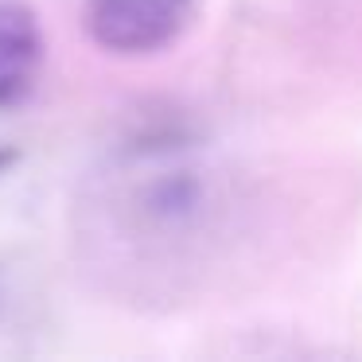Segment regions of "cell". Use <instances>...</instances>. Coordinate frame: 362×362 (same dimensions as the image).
Instances as JSON below:
<instances>
[{
    "mask_svg": "<svg viewBox=\"0 0 362 362\" xmlns=\"http://www.w3.org/2000/svg\"><path fill=\"white\" fill-rule=\"evenodd\" d=\"M195 0H86V35L110 55H152L187 32Z\"/></svg>",
    "mask_w": 362,
    "mask_h": 362,
    "instance_id": "6da1fadb",
    "label": "cell"
},
{
    "mask_svg": "<svg viewBox=\"0 0 362 362\" xmlns=\"http://www.w3.org/2000/svg\"><path fill=\"white\" fill-rule=\"evenodd\" d=\"M43 66V32L24 4L0 0V110L32 94Z\"/></svg>",
    "mask_w": 362,
    "mask_h": 362,
    "instance_id": "7a4b0ae2",
    "label": "cell"
}]
</instances>
